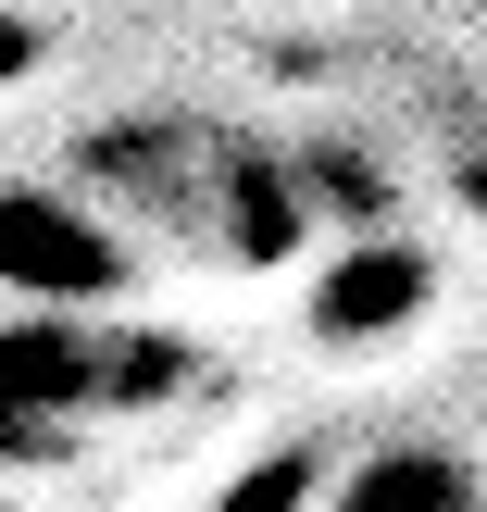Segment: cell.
Segmentation results:
<instances>
[{
    "mask_svg": "<svg viewBox=\"0 0 487 512\" xmlns=\"http://www.w3.org/2000/svg\"><path fill=\"white\" fill-rule=\"evenodd\" d=\"M88 175H100V213L150 225L200 263H238V275L288 263L313 238V175H288L238 125H125V138L88 150Z\"/></svg>",
    "mask_w": 487,
    "mask_h": 512,
    "instance_id": "obj_1",
    "label": "cell"
},
{
    "mask_svg": "<svg viewBox=\"0 0 487 512\" xmlns=\"http://www.w3.org/2000/svg\"><path fill=\"white\" fill-rule=\"evenodd\" d=\"M163 388H188V350L125 325L113 300L100 313H50V300H0V463L38 475L75 463L100 425L150 413Z\"/></svg>",
    "mask_w": 487,
    "mask_h": 512,
    "instance_id": "obj_2",
    "label": "cell"
},
{
    "mask_svg": "<svg viewBox=\"0 0 487 512\" xmlns=\"http://www.w3.org/2000/svg\"><path fill=\"white\" fill-rule=\"evenodd\" d=\"M138 250L100 200L75 188H0V300H50V313H100L125 300Z\"/></svg>",
    "mask_w": 487,
    "mask_h": 512,
    "instance_id": "obj_3",
    "label": "cell"
},
{
    "mask_svg": "<svg viewBox=\"0 0 487 512\" xmlns=\"http://www.w3.org/2000/svg\"><path fill=\"white\" fill-rule=\"evenodd\" d=\"M325 512H487V475L463 463V450H438V438H400V450H375Z\"/></svg>",
    "mask_w": 487,
    "mask_h": 512,
    "instance_id": "obj_4",
    "label": "cell"
},
{
    "mask_svg": "<svg viewBox=\"0 0 487 512\" xmlns=\"http://www.w3.org/2000/svg\"><path fill=\"white\" fill-rule=\"evenodd\" d=\"M413 313H425V263L413 250H350L313 288V338H388V325H413Z\"/></svg>",
    "mask_w": 487,
    "mask_h": 512,
    "instance_id": "obj_5",
    "label": "cell"
},
{
    "mask_svg": "<svg viewBox=\"0 0 487 512\" xmlns=\"http://www.w3.org/2000/svg\"><path fill=\"white\" fill-rule=\"evenodd\" d=\"M0 512H13V500H0Z\"/></svg>",
    "mask_w": 487,
    "mask_h": 512,
    "instance_id": "obj_6",
    "label": "cell"
}]
</instances>
